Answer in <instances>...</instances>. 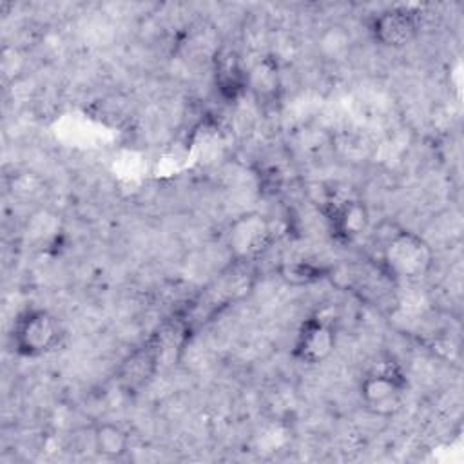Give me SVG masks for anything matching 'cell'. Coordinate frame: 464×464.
Wrapping results in <instances>:
<instances>
[{
  "label": "cell",
  "mask_w": 464,
  "mask_h": 464,
  "mask_svg": "<svg viewBox=\"0 0 464 464\" xmlns=\"http://www.w3.org/2000/svg\"><path fill=\"white\" fill-rule=\"evenodd\" d=\"M63 330L60 319L47 308L29 306L22 310L11 330L13 346L22 357H42L58 348Z\"/></svg>",
  "instance_id": "cell-1"
},
{
  "label": "cell",
  "mask_w": 464,
  "mask_h": 464,
  "mask_svg": "<svg viewBox=\"0 0 464 464\" xmlns=\"http://www.w3.org/2000/svg\"><path fill=\"white\" fill-rule=\"evenodd\" d=\"M381 257L392 276L401 279H417L428 274L433 252L419 234L395 230L382 243Z\"/></svg>",
  "instance_id": "cell-2"
},
{
  "label": "cell",
  "mask_w": 464,
  "mask_h": 464,
  "mask_svg": "<svg viewBox=\"0 0 464 464\" xmlns=\"http://www.w3.org/2000/svg\"><path fill=\"white\" fill-rule=\"evenodd\" d=\"M406 392V379L393 364H379L364 373L359 384V395L366 410L375 415H392L401 408Z\"/></svg>",
  "instance_id": "cell-3"
},
{
  "label": "cell",
  "mask_w": 464,
  "mask_h": 464,
  "mask_svg": "<svg viewBox=\"0 0 464 464\" xmlns=\"http://www.w3.org/2000/svg\"><path fill=\"white\" fill-rule=\"evenodd\" d=\"M335 350V330L321 317H308L297 330L292 357L303 364H321Z\"/></svg>",
  "instance_id": "cell-4"
},
{
  "label": "cell",
  "mask_w": 464,
  "mask_h": 464,
  "mask_svg": "<svg viewBox=\"0 0 464 464\" xmlns=\"http://www.w3.org/2000/svg\"><path fill=\"white\" fill-rule=\"evenodd\" d=\"M373 40L388 49H401L419 33L417 14L406 7H390L377 13L370 24Z\"/></svg>",
  "instance_id": "cell-5"
},
{
  "label": "cell",
  "mask_w": 464,
  "mask_h": 464,
  "mask_svg": "<svg viewBox=\"0 0 464 464\" xmlns=\"http://www.w3.org/2000/svg\"><path fill=\"white\" fill-rule=\"evenodd\" d=\"M272 232L268 219L259 212H245L237 216L227 232V245L237 257L259 254L270 243Z\"/></svg>",
  "instance_id": "cell-6"
},
{
  "label": "cell",
  "mask_w": 464,
  "mask_h": 464,
  "mask_svg": "<svg viewBox=\"0 0 464 464\" xmlns=\"http://www.w3.org/2000/svg\"><path fill=\"white\" fill-rule=\"evenodd\" d=\"M214 85L227 102H236L248 87V72L234 49L221 47L214 56Z\"/></svg>",
  "instance_id": "cell-7"
},
{
  "label": "cell",
  "mask_w": 464,
  "mask_h": 464,
  "mask_svg": "<svg viewBox=\"0 0 464 464\" xmlns=\"http://www.w3.org/2000/svg\"><path fill=\"white\" fill-rule=\"evenodd\" d=\"M370 227L368 207L361 199H344L332 212V228L343 241L361 237Z\"/></svg>",
  "instance_id": "cell-8"
},
{
  "label": "cell",
  "mask_w": 464,
  "mask_h": 464,
  "mask_svg": "<svg viewBox=\"0 0 464 464\" xmlns=\"http://www.w3.org/2000/svg\"><path fill=\"white\" fill-rule=\"evenodd\" d=\"M92 446L105 459H121L129 451V435L114 422H100L92 430Z\"/></svg>",
  "instance_id": "cell-9"
},
{
  "label": "cell",
  "mask_w": 464,
  "mask_h": 464,
  "mask_svg": "<svg viewBox=\"0 0 464 464\" xmlns=\"http://www.w3.org/2000/svg\"><path fill=\"white\" fill-rule=\"evenodd\" d=\"M317 44H319L321 53L326 58L335 60V58H343L348 53V49L352 45V36L346 31V27H343V25H330V27H326L321 33Z\"/></svg>",
  "instance_id": "cell-10"
}]
</instances>
